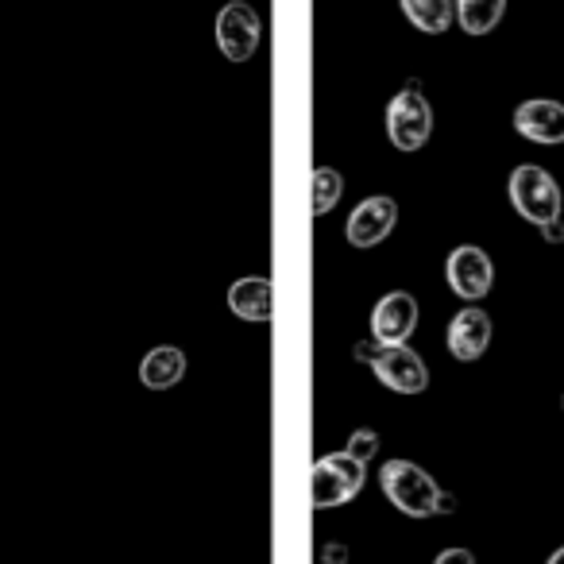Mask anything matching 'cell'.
<instances>
[{"label":"cell","mask_w":564,"mask_h":564,"mask_svg":"<svg viewBox=\"0 0 564 564\" xmlns=\"http://www.w3.org/2000/svg\"><path fill=\"white\" fill-rule=\"evenodd\" d=\"M383 495L410 518H430L441 510V487L433 484V476L425 468H417L414 460H387L379 471Z\"/></svg>","instance_id":"1"},{"label":"cell","mask_w":564,"mask_h":564,"mask_svg":"<svg viewBox=\"0 0 564 564\" xmlns=\"http://www.w3.org/2000/svg\"><path fill=\"white\" fill-rule=\"evenodd\" d=\"M510 202H514V209L538 228L561 220V209H564L561 186H556L553 174L538 163L514 166V174H510Z\"/></svg>","instance_id":"2"},{"label":"cell","mask_w":564,"mask_h":564,"mask_svg":"<svg viewBox=\"0 0 564 564\" xmlns=\"http://www.w3.org/2000/svg\"><path fill=\"white\" fill-rule=\"evenodd\" d=\"M364 464L352 460L348 453H329L310 468V502L314 510L345 507L348 499H356L364 487Z\"/></svg>","instance_id":"3"},{"label":"cell","mask_w":564,"mask_h":564,"mask_svg":"<svg viewBox=\"0 0 564 564\" xmlns=\"http://www.w3.org/2000/svg\"><path fill=\"white\" fill-rule=\"evenodd\" d=\"M430 132H433L430 101H425L417 82H406V89H399L394 101L387 105V135H391V143L399 151H422Z\"/></svg>","instance_id":"4"},{"label":"cell","mask_w":564,"mask_h":564,"mask_svg":"<svg viewBox=\"0 0 564 564\" xmlns=\"http://www.w3.org/2000/svg\"><path fill=\"white\" fill-rule=\"evenodd\" d=\"M368 364L379 376V383L399 394H422L430 387V371L410 345H379Z\"/></svg>","instance_id":"5"},{"label":"cell","mask_w":564,"mask_h":564,"mask_svg":"<svg viewBox=\"0 0 564 564\" xmlns=\"http://www.w3.org/2000/svg\"><path fill=\"white\" fill-rule=\"evenodd\" d=\"M217 47L228 63H248L259 51V12L248 0H232L217 12Z\"/></svg>","instance_id":"6"},{"label":"cell","mask_w":564,"mask_h":564,"mask_svg":"<svg viewBox=\"0 0 564 564\" xmlns=\"http://www.w3.org/2000/svg\"><path fill=\"white\" fill-rule=\"evenodd\" d=\"M491 282L495 267L484 248H476V243L453 248V256H448V286H453V294H460L464 302H479L491 291Z\"/></svg>","instance_id":"7"},{"label":"cell","mask_w":564,"mask_h":564,"mask_svg":"<svg viewBox=\"0 0 564 564\" xmlns=\"http://www.w3.org/2000/svg\"><path fill=\"white\" fill-rule=\"evenodd\" d=\"M394 220H399V205H394V197H387V194L364 197V202L352 209V217H348L345 236H348L352 248H376V243H383L387 236H391Z\"/></svg>","instance_id":"8"},{"label":"cell","mask_w":564,"mask_h":564,"mask_svg":"<svg viewBox=\"0 0 564 564\" xmlns=\"http://www.w3.org/2000/svg\"><path fill=\"white\" fill-rule=\"evenodd\" d=\"M417 329V299L406 291H391L371 310V337L379 345H406Z\"/></svg>","instance_id":"9"},{"label":"cell","mask_w":564,"mask_h":564,"mask_svg":"<svg viewBox=\"0 0 564 564\" xmlns=\"http://www.w3.org/2000/svg\"><path fill=\"white\" fill-rule=\"evenodd\" d=\"M514 132L530 143H564V105L538 97L514 109Z\"/></svg>","instance_id":"10"},{"label":"cell","mask_w":564,"mask_h":564,"mask_svg":"<svg viewBox=\"0 0 564 564\" xmlns=\"http://www.w3.org/2000/svg\"><path fill=\"white\" fill-rule=\"evenodd\" d=\"M487 345H491V317L479 306H464L460 314L453 317V325H448V352H453L456 360L471 364L487 352Z\"/></svg>","instance_id":"11"},{"label":"cell","mask_w":564,"mask_h":564,"mask_svg":"<svg viewBox=\"0 0 564 564\" xmlns=\"http://www.w3.org/2000/svg\"><path fill=\"white\" fill-rule=\"evenodd\" d=\"M271 306H274V291L267 279H236L232 291H228V310H232L240 322H251V325L271 322Z\"/></svg>","instance_id":"12"},{"label":"cell","mask_w":564,"mask_h":564,"mask_svg":"<svg viewBox=\"0 0 564 564\" xmlns=\"http://www.w3.org/2000/svg\"><path fill=\"white\" fill-rule=\"evenodd\" d=\"M182 376H186V356H182V348H174V345L151 348L140 364V379L148 391H171V387L182 383Z\"/></svg>","instance_id":"13"},{"label":"cell","mask_w":564,"mask_h":564,"mask_svg":"<svg viewBox=\"0 0 564 564\" xmlns=\"http://www.w3.org/2000/svg\"><path fill=\"white\" fill-rule=\"evenodd\" d=\"M453 12L468 35H487L499 28L502 12H507V0H456Z\"/></svg>","instance_id":"14"},{"label":"cell","mask_w":564,"mask_h":564,"mask_svg":"<svg viewBox=\"0 0 564 564\" xmlns=\"http://www.w3.org/2000/svg\"><path fill=\"white\" fill-rule=\"evenodd\" d=\"M406 20L425 35H441L448 24H453V0H399Z\"/></svg>","instance_id":"15"},{"label":"cell","mask_w":564,"mask_h":564,"mask_svg":"<svg viewBox=\"0 0 564 564\" xmlns=\"http://www.w3.org/2000/svg\"><path fill=\"white\" fill-rule=\"evenodd\" d=\"M340 194H345V178H340V171H333V166H317L314 178H310V209H314V217H325V213L340 202Z\"/></svg>","instance_id":"16"},{"label":"cell","mask_w":564,"mask_h":564,"mask_svg":"<svg viewBox=\"0 0 564 564\" xmlns=\"http://www.w3.org/2000/svg\"><path fill=\"white\" fill-rule=\"evenodd\" d=\"M376 448H379V433H376V430H356L352 437H348L345 453L352 456V460L368 464L371 456H376Z\"/></svg>","instance_id":"17"},{"label":"cell","mask_w":564,"mask_h":564,"mask_svg":"<svg viewBox=\"0 0 564 564\" xmlns=\"http://www.w3.org/2000/svg\"><path fill=\"white\" fill-rule=\"evenodd\" d=\"M433 564H476V556H471L468 549H445V553H437Z\"/></svg>","instance_id":"18"},{"label":"cell","mask_w":564,"mask_h":564,"mask_svg":"<svg viewBox=\"0 0 564 564\" xmlns=\"http://www.w3.org/2000/svg\"><path fill=\"white\" fill-rule=\"evenodd\" d=\"M322 564H348V549L340 545V541H329V545L322 549Z\"/></svg>","instance_id":"19"},{"label":"cell","mask_w":564,"mask_h":564,"mask_svg":"<svg viewBox=\"0 0 564 564\" xmlns=\"http://www.w3.org/2000/svg\"><path fill=\"white\" fill-rule=\"evenodd\" d=\"M545 240L553 243V240H564V228H561V220H553V225H545Z\"/></svg>","instance_id":"20"},{"label":"cell","mask_w":564,"mask_h":564,"mask_svg":"<svg viewBox=\"0 0 564 564\" xmlns=\"http://www.w3.org/2000/svg\"><path fill=\"white\" fill-rule=\"evenodd\" d=\"M545 564H564V545H561V549H556V553H553V556H549V561H545Z\"/></svg>","instance_id":"21"},{"label":"cell","mask_w":564,"mask_h":564,"mask_svg":"<svg viewBox=\"0 0 564 564\" xmlns=\"http://www.w3.org/2000/svg\"><path fill=\"white\" fill-rule=\"evenodd\" d=\"M561 406H564V399H561Z\"/></svg>","instance_id":"22"}]
</instances>
